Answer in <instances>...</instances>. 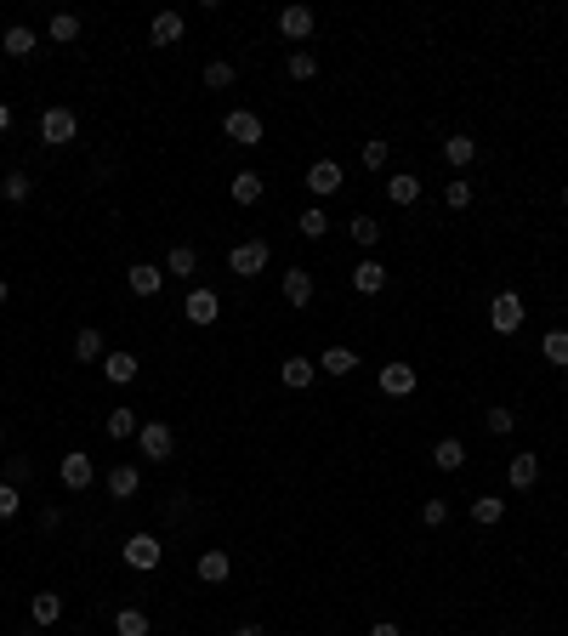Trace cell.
Segmentation results:
<instances>
[{
    "label": "cell",
    "instance_id": "6da1fadb",
    "mask_svg": "<svg viewBox=\"0 0 568 636\" xmlns=\"http://www.w3.org/2000/svg\"><path fill=\"white\" fill-rule=\"evenodd\" d=\"M267 239H239L234 250H227V273L234 279H256V273H267Z\"/></svg>",
    "mask_w": 568,
    "mask_h": 636
},
{
    "label": "cell",
    "instance_id": "7a4b0ae2",
    "mask_svg": "<svg viewBox=\"0 0 568 636\" xmlns=\"http://www.w3.org/2000/svg\"><path fill=\"white\" fill-rule=\"evenodd\" d=\"M489 330L495 335H517L523 330V295L517 290H500L495 302H489Z\"/></svg>",
    "mask_w": 568,
    "mask_h": 636
},
{
    "label": "cell",
    "instance_id": "3957f363",
    "mask_svg": "<svg viewBox=\"0 0 568 636\" xmlns=\"http://www.w3.org/2000/svg\"><path fill=\"white\" fill-rule=\"evenodd\" d=\"M120 557H125V568H137V574H149V568H159L165 545H159L154 535H131V540L120 545Z\"/></svg>",
    "mask_w": 568,
    "mask_h": 636
},
{
    "label": "cell",
    "instance_id": "277c9868",
    "mask_svg": "<svg viewBox=\"0 0 568 636\" xmlns=\"http://www.w3.org/2000/svg\"><path fill=\"white\" fill-rule=\"evenodd\" d=\"M74 137H80V120H74V109H46V114H40V142L63 148V142H74Z\"/></svg>",
    "mask_w": 568,
    "mask_h": 636
},
{
    "label": "cell",
    "instance_id": "5b68a950",
    "mask_svg": "<svg viewBox=\"0 0 568 636\" xmlns=\"http://www.w3.org/2000/svg\"><path fill=\"white\" fill-rule=\"evenodd\" d=\"M137 443H142V455H149V460H171L177 432L165 427V420H142V427H137Z\"/></svg>",
    "mask_w": 568,
    "mask_h": 636
},
{
    "label": "cell",
    "instance_id": "8992f818",
    "mask_svg": "<svg viewBox=\"0 0 568 636\" xmlns=\"http://www.w3.org/2000/svg\"><path fill=\"white\" fill-rule=\"evenodd\" d=\"M182 318H194L199 330H205V324H217V318H222V295H217V290H205V284H194V290H188V302H182Z\"/></svg>",
    "mask_w": 568,
    "mask_h": 636
},
{
    "label": "cell",
    "instance_id": "52a82bcc",
    "mask_svg": "<svg viewBox=\"0 0 568 636\" xmlns=\"http://www.w3.org/2000/svg\"><path fill=\"white\" fill-rule=\"evenodd\" d=\"M57 477H63V489H91V477H97V466H91V455H80V449H69L57 460Z\"/></svg>",
    "mask_w": 568,
    "mask_h": 636
},
{
    "label": "cell",
    "instance_id": "ba28073f",
    "mask_svg": "<svg viewBox=\"0 0 568 636\" xmlns=\"http://www.w3.org/2000/svg\"><path fill=\"white\" fill-rule=\"evenodd\" d=\"M342 165H335V159H319V165H307V194L313 199H335V194H342Z\"/></svg>",
    "mask_w": 568,
    "mask_h": 636
},
{
    "label": "cell",
    "instance_id": "9c48e42d",
    "mask_svg": "<svg viewBox=\"0 0 568 636\" xmlns=\"http://www.w3.org/2000/svg\"><path fill=\"white\" fill-rule=\"evenodd\" d=\"M222 131L234 137L239 148H256V142H262V114H250V109H234V114L222 120Z\"/></svg>",
    "mask_w": 568,
    "mask_h": 636
},
{
    "label": "cell",
    "instance_id": "30bf717a",
    "mask_svg": "<svg viewBox=\"0 0 568 636\" xmlns=\"http://www.w3.org/2000/svg\"><path fill=\"white\" fill-rule=\"evenodd\" d=\"M125 284H131L137 295H149V302H154V295L165 290V267H154V262H137V267H125Z\"/></svg>",
    "mask_w": 568,
    "mask_h": 636
},
{
    "label": "cell",
    "instance_id": "8fae6325",
    "mask_svg": "<svg viewBox=\"0 0 568 636\" xmlns=\"http://www.w3.org/2000/svg\"><path fill=\"white\" fill-rule=\"evenodd\" d=\"M194 574H199L205 585H222L227 574H234V557H227V551H217V545H210V551H199V563H194Z\"/></svg>",
    "mask_w": 568,
    "mask_h": 636
},
{
    "label": "cell",
    "instance_id": "7c38bea8",
    "mask_svg": "<svg viewBox=\"0 0 568 636\" xmlns=\"http://www.w3.org/2000/svg\"><path fill=\"white\" fill-rule=\"evenodd\" d=\"M415 381H420L415 364H381V392H387V398H409Z\"/></svg>",
    "mask_w": 568,
    "mask_h": 636
},
{
    "label": "cell",
    "instance_id": "4fadbf2b",
    "mask_svg": "<svg viewBox=\"0 0 568 636\" xmlns=\"http://www.w3.org/2000/svg\"><path fill=\"white\" fill-rule=\"evenodd\" d=\"M194 273H199V250L194 245H171V256H165V279H188V284H194Z\"/></svg>",
    "mask_w": 568,
    "mask_h": 636
},
{
    "label": "cell",
    "instance_id": "5bb4252c",
    "mask_svg": "<svg viewBox=\"0 0 568 636\" xmlns=\"http://www.w3.org/2000/svg\"><path fill=\"white\" fill-rule=\"evenodd\" d=\"M102 381L131 387V381H137V352H102Z\"/></svg>",
    "mask_w": 568,
    "mask_h": 636
},
{
    "label": "cell",
    "instance_id": "9a60e30c",
    "mask_svg": "<svg viewBox=\"0 0 568 636\" xmlns=\"http://www.w3.org/2000/svg\"><path fill=\"white\" fill-rule=\"evenodd\" d=\"M313 24H319V17H313V6H284V12H279V34H284V40H307Z\"/></svg>",
    "mask_w": 568,
    "mask_h": 636
},
{
    "label": "cell",
    "instance_id": "2e32d148",
    "mask_svg": "<svg viewBox=\"0 0 568 636\" xmlns=\"http://www.w3.org/2000/svg\"><path fill=\"white\" fill-rule=\"evenodd\" d=\"M352 290H359V295H381V290H387V267L375 262V256L359 262V267H352Z\"/></svg>",
    "mask_w": 568,
    "mask_h": 636
},
{
    "label": "cell",
    "instance_id": "e0dca14e",
    "mask_svg": "<svg viewBox=\"0 0 568 636\" xmlns=\"http://www.w3.org/2000/svg\"><path fill=\"white\" fill-rule=\"evenodd\" d=\"M506 483L512 489H534L540 483V455H512L506 460Z\"/></svg>",
    "mask_w": 568,
    "mask_h": 636
},
{
    "label": "cell",
    "instance_id": "ac0fdd59",
    "mask_svg": "<svg viewBox=\"0 0 568 636\" xmlns=\"http://www.w3.org/2000/svg\"><path fill=\"white\" fill-rule=\"evenodd\" d=\"M182 12H154V24H149V40H154V46H177V40H182Z\"/></svg>",
    "mask_w": 568,
    "mask_h": 636
},
{
    "label": "cell",
    "instance_id": "d6986e66",
    "mask_svg": "<svg viewBox=\"0 0 568 636\" xmlns=\"http://www.w3.org/2000/svg\"><path fill=\"white\" fill-rule=\"evenodd\" d=\"M432 466H438V472H460V466H467V443H460V438H438L432 443Z\"/></svg>",
    "mask_w": 568,
    "mask_h": 636
},
{
    "label": "cell",
    "instance_id": "ffe728a7",
    "mask_svg": "<svg viewBox=\"0 0 568 636\" xmlns=\"http://www.w3.org/2000/svg\"><path fill=\"white\" fill-rule=\"evenodd\" d=\"M313 364H319L324 375H352V370H359V352H352V347H324Z\"/></svg>",
    "mask_w": 568,
    "mask_h": 636
},
{
    "label": "cell",
    "instance_id": "44dd1931",
    "mask_svg": "<svg viewBox=\"0 0 568 636\" xmlns=\"http://www.w3.org/2000/svg\"><path fill=\"white\" fill-rule=\"evenodd\" d=\"M284 302L290 307H307L313 302V273L307 267H284Z\"/></svg>",
    "mask_w": 568,
    "mask_h": 636
},
{
    "label": "cell",
    "instance_id": "7402d4cb",
    "mask_svg": "<svg viewBox=\"0 0 568 636\" xmlns=\"http://www.w3.org/2000/svg\"><path fill=\"white\" fill-rule=\"evenodd\" d=\"M279 375H284V387H290V392H307V387H313V375H319V364H313V358H284V370H279Z\"/></svg>",
    "mask_w": 568,
    "mask_h": 636
},
{
    "label": "cell",
    "instance_id": "603a6c76",
    "mask_svg": "<svg viewBox=\"0 0 568 636\" xmlns=\"http://www.w3.org/2000/svg\"><path fill=\"white\" fill-rule=\"evenodd\" d=\"M387 199H392V205H415V199H420V177H415V171H392V177H387Z\"/></svg>",
    "mask_w": 568,
    "mask_h": 636
},
{
    "label": "cell",
    "instance_id": "cb8c5ba5",
    "mask_svg": "<svg viewBox=\"0 0 568 636\" xmlns=\"http://www.w3.org/2000/svg\"><path fill=\"white\" fill-rule=\"evenodd\" d=\"M29 613H34V625H57L63 620V591H34Z\"/></svg>",
    "mask_w": 568,
    "mask_h": 636
},
{
    "label": "cell",
    "instance_id": "d4e9b609",
    "mask_svg": "<svg viewBox=\"0 0 568 636\" xmlns=\"http://www.w3.org/2000/svg\"><path fill=\"white\" fill-rule=\"evenodd\" d=\"M142 489V472H137V466H114V472H109V495L114 500H131Z\"/></svg>",
    "mask_w": 568,
    "mask_h": 636
},
{
    "label": "cell",
    "instance_id": "484cf974",
    "mask_svg": "<svg viewBox=\"0 0 568 636\" xmlns=\"http://www.w3.org/2000/svg\"><path fill=\"white\" fill-rule=\"evenodd\" d=\"M262 188H267V182H262L256 171H239L234 182H227V194H234V205H256V199H262Z\"/></svg>",
    "mask_w": 568,
    "mask_h": 636
},
{
    "label": "cell",
    "instance_id": "4316f807",
    "mask_svg": "<svg viewBox=\"0 0 568 636\" xmlns=\"http://www.w3.org/2000/svg\"><path fill=\"white\" fill-rule=\"evenodd\" d=\"M500 517H506V500H500V495H477V500H472V523L495 528Z\"/></svg>",
    "mask_w": 568,
    "mask_h": 636
},
{
    "label": "cell",
    "instance_id": "83f0119b",
    "mask_svg": "<svg viewBox=\"0 0 568 636\" xmlns=\"http://www.w3.org/2000/svg\"><path fill=\"white\" fill-rule=\"evenodd\" d=\"M444 159L455 165V171H467V165L477 159V137H449L444 142Z\"/></svg>",
    "mask_w": 568,
    "mask_h": 636
},
{
    "label": "cell",
    "instance_id": "f1b7e54d",
    "mask_svg": "<svg viewBox=\"0 0 568 636\" xmlns=\"http://www.w3.org/2000/svg\"><path fill=\"white\" fill-rule=\"evenodd\" d=\"M347 233H352V245H364V250H375V245H381V222H375V217H352L347 222Z\"/></svg>",
    "mask_w": 568,
    "mask_h": 636
},
{
    "label": "cell",
    "instance_id": "f546056e",
    "mask_svg": "<svg viewBox=\"0 0 568 636\" xmlns=\"http://www.w3.org/2000/svg\"><path fill=\"white\" fill-rule=\"evenodd\" d=\"M114 636H149V613H142V608H120L114 613Z\"/></svg>",
    "mask_w": 568,
    "mask_h": 636
},
{
    "label": "cell",
    "instance_id": "4dcf8cb0",
    "mask_svg": "<svg viewBox=\"0 0 568 636\" xmlns=\"http://www.w3.org/2000/svg\"><path fill=\"white\" fill-rule=\"evenodd\" d=\"M0 46H6V57H29L40 40H34V29H24V24H12L6 29V40H0Z\"/></svg>",
    "mask_w": 568,
    "mask_h": 636
},
{
    "label": "cell",
    "instance_id": "1f68e13d",
    "mask_svg": "<svg viewBox=\"0 0 568 636\" xmlns=\"http://www.w3.org/2000/svg\"><path fill=\"white\" fill-rule=\"evenodd\" d=\"M540 352H545V364H557V370H568V330H545V342H540Z\"/></svg>",
    "mask_w": 568,
    "mask_h": 636
},
{
    "label": "cell",
    "instance_id": "d6a6232c",
    "mask_svg": "<svg viewBox=\"0 0 568 636\" xmlns=\"http://www.w3.org/2000/svg\"><path fill=\"white\" fill-rule=\"evenodd\" d=\"M483 427H489L495 438H506V432L517 427V410H506V404H489V410H483Z\"/></svg>",
    "mask_w": 568,
    "mask_h": 636
},
{
    "label": "cell",
    "instance_id": "836d02e7",
    "mask_svg": "<svg viewBox=\"0 0 568 636\" xmlns=\"http://www.w3.org/2000/svg\"><path fill=\"white\" fill-rule=\"evenodd\" d=\"M74 358H80V364H97V358H102V330H80L74 335Z\"/></svg>",
    "mask_w": 568,
    "mask_h": 636
},
{
    "label": "cell",
    "instance_id": "e575fe53",
    "mask_svg": "<svg viewBox=\"0 0 568 636\" xmlns=\"http://www.w3.org/2000/svg\"><path fill=\"white\" fill-rule=\"evenodd\" d=\"M57 46H69V40H80V17L74 12H52V29H46Z\"/></svg>",
    "mask_w": 568,
    "mask_h": 636
},
{
    "label": "cell",
    "instance_id": "d590c367",
    "mask_svg": "<svg viewBox=\"0 0 568 636\" xmlns=\"http://www.w3.org/2000/svg\"><path fill=\"white\" fill-rule=\"evenodd\" d=\"M137 427H142V420H137L131 410H109V438H114V443H125V438H137Z\"/></svg>",
    "mask_w": 568,
    "mask_h": 636
},
{
    "label": "cell",
    "instance_id": "8d00e7d4",
    "mask_svg": "<svg viewBox=\"0 0 568 636\" xmlns=\"http://www.w3.org/2000/svg\"><path fill=\"white\" fill-rule=\"evenodd\" d=\"M29 194H34V182H29V177H24V171H12V177H6V182H0V199H6V205H24V199H29Z\"/></svg>",
    "mask_w": 568,
    "mask_h": 636
},
{
    "label": "cell",
    "instance_id": "74e56055",
    "mask_svg": "<svg viewBox=\"0 0 568 636\" xmlns=\"http://www.w3.org/2000/svg\"><path fill=\"white\" fill-rule=\"evenodd\" d=\"M284 74L290 80H313V74H319V57H313V52H290L284 57Z\"/></svg>",
    "mask_w": 568,
    "mask_h": 636
},
{
    "label": "cell",
    "instance_id": "f35d334b",
    "mask_svg": "<svg viewBox=\"0 0 568 636\" xmlns=\"http://www.w3.org/2000/svg\"><path fill=\"white\" fill-rule=\"evenodd\" d=\"M296 227H302V239H324V233H330V217H324L319 205H313V210H302V222H296Z\"/></svg>",
    "mask_w": 568,
    "mask_h": 636
},
{
    "label": "cell",
    "instance_id": "ab89813d",
    "mask_svg": "<svg viewBox=\"0 0 568 636\" xmlns=\"http://www.w3.org/2000/svg\"><path fill=\"white\" fill-rule=\"evenodd\" d=\"M205 86H210V92H227V86H234V63H222V57L205 63Z\"/></svg>",
    "mask_w": 568,
    "mask_h": 636
},
{
    "label": "cell",
    "instance_id": "60d3db41",
    "mask_svg": "<svg viewBox=\"0 0 568 636\" xmlns=\"http://www.w3.org/2000/svg\"><path fill=\"white\" fill-rule=\"evenodd\" d=\"M387 154H392V148H387L381 137H370V142H364V154H359V159H364V171H387Z\"/></svg>",
    "mask_w": 568,
    "mask_h": 636
},
{
    "label": "cell",
    "instance_id": "b9f144b4",
    "mask_svg": "<svg viewBox=\"0 0 568 636\" xmlns=\"http://www.w3.org/2000/svg\"><path fill=\"white\" fill-rule=\"evenodd\" d=\"M444 205H449V210H467V205H472V182H467V177L449 182V188H444Z\"/></svg>",
    "mask_w": 568,
    "mask_h": 636
},
{
    "label": "cell",
    "instance_id": "7bdbcfd3",
    "mask_svg": "<svg viewBox=\"0 0 568 636\" xmlns=\"http://www.w3.org/2000/svg\"><path fill=\"white\" fill-rule=\"evenodd\" d=\"M420 523H427V528H444V523H449V506H444V500H420Z\"/></svg>",
    "mask_w": 568,
    "mask_h": 636
},
{
    "label": "cell",
    "instance_id": "ee69618b",
    "mask_svg": "<svg viewBox=\"0 0 568 636\" xmlns=\"http://www.w3.org/2000/svg\"><path fill=\"white\" fill-rule=\"evenodd\" d=\"M34 472V466H29V455H6V483H12V489H17V483H24Z\"/></svg>",
    "mask_w": 568,
    "mask_h": 636
},
{
    "label": "cell",
    "instance_id": "f6af8a7d",
    "mask_svg": "<svg viewBox=\"0 0 568 636\" xmlns=\"http://www.w3.org/2000/svg\"><path fill=\"white\" fill-rule=\"evenodd\" d=\"M17 506H24V495H17L12 483H0V523H6V517H17Z\"/></svg>",
    "mask_w": 568,
    "mask_h": 636
},
{
    "label": "cell",
    "instance_id": "bcb514c9",
    "mask_svg": "<svg viewBox=\"0 0 568 636\" xmlns=\"http://www.w3.org/2000/svg\"><path fill=\"white\" fill-rule=\"evenodd\" d=\"M370 636H404V631H398L392 620H375V625H370Z\"/></svg>",
    "mask_w": 568,
    "mask_h": 636
},
{
    "label": "cell",
    "instance_id": "7dc6e473",
    "mask_svg": "<svg viewBox=\"0 0 568 636\" xmlns=\"http://www.w3.org/2000/svg\"><path fill=\"white\" fill-rule=\"evenodd\" d=\"M12 131V109H6V102H0V137H6Z\"/></svg>",
    "mask_w": 568,
    "mask_h": 636
},
{
    "label": "cell",
    "instance_id": "c3c4849f",
    "mask_svg": "<svg viewBox=\"0 0 568 636\" xmlns=\"http://www.w3.org/2000/svg\"><path fill=\"white\" fill-rule=\"evenodd\" d=\"M234 636H267V631H262V625H239Z\"/></svg>",
    "mask_w": 568,
    "mask_h": 636
},
{
    "label": "cell",
    "instance_id": "681fc988",
    "mask_svg": "<svg viewBox=\"0 0 568 636\" xmlns=\"http://www.w3.org/2000/svg\"><path fill=\"white\" fill-rule=\"evenodd\" d=\"M0 302H6V279H0Z\"/></svg>",
    "mask_w": 568,
    "mask_h": 636
},
{
    "label": "cell",
    "instance_id": "f907efd6",
    "mask_svg": "<svg viewBox=\"0 0 568 636\" xmlns=\"http://www.w3.org/2000/svg\"><path fill=\"white\" fill-rule=\"evenodd\" d=\"M563 205H568V182H563Z\"/></svg>",
    "mask_w": 568,
    "mask_h": 636
},
{
    "label": "cell",
    "instance_id": "816d5d0a",
    "mask_svg": "<svg viewBox=\"0 0 568 636\" xmlns=\"http://www.w3.org/2000/svg\"><path fill=\"white\" fill-rule=\"evenodd\" d=\"M24 636H40V631H24Z\"/></svg>",
    "mask_w": 568,
    "mask_h": 636
},
{
    "label": "cell",
    "instance_id": "f5cc1de1",
    "mask_svg": "<svg viewBox=\"0 0 568 636\" xmlns=\"http://www.w3.org/2000/svg\"><path fill=\"white\" fill-rule=\"evenodd\" d=\"M0 443H6V432H0Z\"/></svg>",
    "mask_w": 568,
    "mask_h": 636
}]
</instances>
